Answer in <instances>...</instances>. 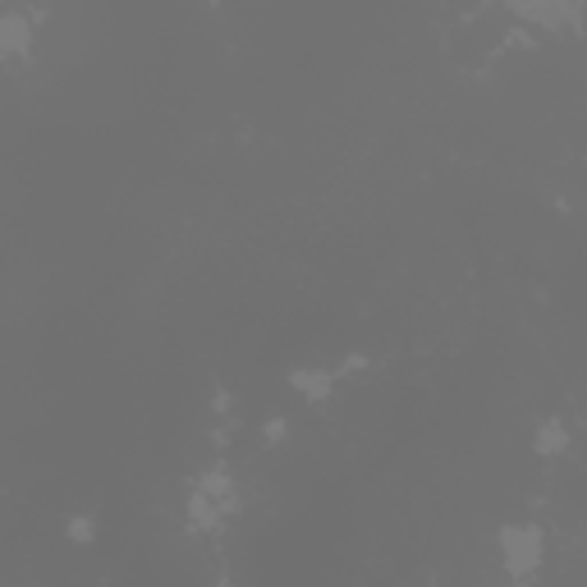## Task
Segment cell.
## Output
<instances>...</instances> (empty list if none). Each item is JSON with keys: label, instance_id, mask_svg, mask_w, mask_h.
Returning a JSON list of instances; mask_svg holds the SVG:
<instances>
[{"label": "cell", "instance_id": "cell-2", "mask_svg": "<svg viewBox=\"0 0 587 587\" xmlns=\"http://www.w3.org/2000/svg\"><path fill=\"white\" fill-rule=\"evenodd\" d=\"M542 560H546V537L537 523H505L501 528V565H505V578L514 587L533 583L542 574Z\"/></svg>", "mask_w": 587, "mask_h": 587}, {"label": "cell", "instance_id": "cell-5", "mask_svg": "<svg viewBox=\"0 0 587 587\" xmlns=\"http://www.w3.org/2000/svg\"><path fill=\"white\" fill-rule=\"evenodd\" d=\"M514 14L537 23V28H551V33H555V28H574L583 19V10L574 6V0H551V6H537V0H533V6H514Z\"/></svg>", "mask_w": 587, "mask_h": 587}, {"label": "cell", "instance_id": "cell-6", "mask_svg": "<svg viewBox=\"0 0 587 587\" xmlns=\"http://www.w3.org/2000/svg\"><path fill=\"white\" fill-rule=\"evenodd\" d=\"M533 450H537L542 459H560V454L569 450V427H565L560 418L542 422V427H537V441H533Z\"/></svg>", "mask_w": 587, "mask_h": 587}, {"label": "cell", "instance_id": "cell-3", "mask_svg": "<svg viewBox=\"0 0 587 587\" xmlns=\"http://www.w3.org/2000/svg\"><path fill=\"white\" fill-rule=\"evenodd\" d=\"M38 51V19L28 10H0V65H23Z\"/></svg>", "mask_w": 587, "mask_h": 587}, {"label": "cell", "instance_id": "cell-8", "mask_svg": "<svg viewBox=\"0 0 587 587\" xmlns=\"http://www.w3.org/2000/svg\"><path fill=\"white\" fill-rule=\"evenodd\" d=\"M262 437H266V446H281V441H290V422H285V418H266Z\"/></svg>", "mask_w": 587, "mask_h": 587}, {"label": "cell", "instance_id": "cell-4", "mask_svg": "<svg viewBox=\"0 0 587 587\" xmlns=\"http://www.w3.org/2000/svg\"><path fill=\"white\" fill-rule=\"evenodd\" d=\"M335 367L326 363H307V367H294V373H290V386H294V395L303 399V405H326V399H331V390H335Z\"/></svg>", "mask_w": 587, "mask_h": 587}, {"label": "cell", "instance_id": "cell-1", "mask_svg": "<svg viewBox=\"0 0 587 587\" xmlns=\"http://www.w3.org/2000/svg\"><path fill=\"white\" fill-rule=\"evenodd\" d=\"M184 510H189L193 528H221V518H230L239 510V482L226 463H211L207 473L193 478L189 496H184Z\"/></svg>", "mask_w": 587, "mask_h": 587}, {"label": "cell", "instance_id": "cell-7", "mask_svg": "<svg viewBox=\"0 0 587 587\" xmlns=\"http://www.w3.org/2000/svg\"><path fill=\"white\" fill-rule=\"evenodd\" d=\"M97 533H102V518L92 514V510H74V514L65 518V537H70L74 546H92V542H97Z\"/></svg>", "mask_w": 587, "mask_h": 587}]
</instances>
